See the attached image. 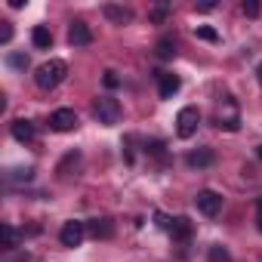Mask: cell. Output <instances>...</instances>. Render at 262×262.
<instances>
[{
    "instance_id": "cell-1",
    "label": "cell",
    "mask_w": 262,
    "mask_h": 262,
    "mask_svg": "<svg viewBox=\"0 0 262 262\" xmlns=\"http://www.w3.org/2000/svg\"><path fill=\"white\" fill-rule=\"evenodd\" d=\"M65 77H68V65H65L62 59H50V62H43V65L37 68L34 83H37L40 90H56Z\"/></svg>"
},
{
    "instance_id": "cell-2",
    "label": "cell",
    "mask_w": 262,
    "mask_h": 262,
    "mask_svg": "<svg viewBox=\"0 0 262 262\" xmlns=\"http://www.w3.org/2000/svg\"><path fill=\"white\" fill-rule=\"evenodd\" d=\"M216 126L219 129H228V133H237L241 129V111H237V102L231 96H225L216 108Z\"/></svg>"
},
{
    "instance_id": "cell-3",
    "label": "cell",
    "mask_w": 262,
    "mask_h": 262,
    "mask_svg": "<svg viewBox=\"0 0 262 262\" xmlns=\"http://www.w3.org/2000/svg\"><path fill=\"white\" fill-rule=\"evenodd\" d=\"M93 114H96V120H99L102 126H114V123H120V117H123V108H120V102H117V99H111V96H102V99H96V105H93Z\"/></svg>"
},
{
    "instance_id": "cell-4",
    "label": "cell",
    "mask_w": 262,
    "mask_h": 262,
    "mask_svg": "<svg viewBox=\"0 0 262 262\" xmlns=\"http://www.w3.org/2000/svg\"><path fill=\"white\" fill-rule=\"evenodd\" d=\"M198 126H201V111L194 105H185L176 114V133H179V139H191L198 133Z\"/></svg>"
},
{
    "instance_id": "cell-5",
    "label": "cell",
    "mask_w": 262,
    "mask_h": 262,
    "mask_svg": "<svg viewBox=\"0 0 262 262\" xmlns=\"http://www.w3.org/2000/svg\"><path fill=\"white\" fill-rule=\"evenodd\" d=\"M83 237H86V222H77V219L65 222V225H62V231H59L62 247H80V241H83Z\"/></svg>"
},
{
    "instance_id": "cell-6",
    "label": "cell",
    "mask_w": 262,
    "mask_h": 262,
    "mask_svg": "<svg viewBox=\"0 0 262 262\" xmlns=\"http://www.w3.org/2000/svg\"><path fill=\"white\" fill-rule=\"evenodd\" d=\"M194 204H198V210H201L204 216H219V210H222V194H216V191L204 188V191H198Z\"/></svg>"
},
{
    "instance_id": "cell-7",
    "label": "cell",
    "mask_w": 262,
    "mask_h": 262,
    "mask_svg": "<svg viewBox=\"0 0 262 262\" xmlns=\"http://www.w3.org/2000/svg\"><path fill=\"white\" fill-rule=\"evenodd\" d=\"M50 126L56 129V133H71V129H77V114L71 108H59V111H53Z\"/></svg>"
},
{
    "instance_id": "cell-8",
    "label": "cell",
    "mask_w": 262,
    "mask_h": 262,
    "mask_svg": "<svg viewBox=\"0 0 262 262\" xmlns=\"http://www.w3.org/2000/svg\"><path fill=\"white\" fill-rule=\"evenodd\" d=\"M68 43L71 47H90L93 43V28L86 22H71L68 28Z\"/></svg>"
},
{
    "instance_id": "cell-9",
    "label": "cell",
    "mask_w": 262,
    "mask_h": 262,
    "mask_svg": "<svg viewBox=\"0 0 262 262\" xmlns=\"http://www.w3.org/2000/svg\"><path fill=\"white\" fill-rule=\"evenodd\" d=\"M185 164H188L191 170H207V167L216 164V155H213V148H194V151L185 158Z\"/></svg>"
},
{
    "instance_id": "cell-10",
    "label": "cell",
    "mask_w": 262,
    "mask_h": 262,
    "mask_svg": "<svg viewBox=\"0 0 262 262\" xmlns=\"http://www.w3.org/2000/svg\"><path fill=\"white\" fill-rule=\"evenodd\" d=\"M179 90H182L179 74H158V93H161V99H173Z\"/></svg>"
},
{
    "instance_id": "cell-11",
    "label": "cell",
    "mask_w": 262,
    "mask_h": 262,
    "mask_svg": "<svg viewBox=\"0 0 262 262\" xmlns=\"http://www.w3.org/2000/svg\"><path fill=\"white\" fill-rule=\"evenodd\" d=\"M105 19H111L114 25H129L133 22V10H126V7H114V4H105L102 7Z\"/></svg>"
},
{
    "instance_id": "cell-12",
    "label": "cell",
    "mask_w": 262,
    "mask_h": 262,
    "mask_svg": "<svg viewBox=\"0 0 262 262\" xmlns=\"http://www.w3.org/2000/svg\"><path fill=\"white\" fill-rule=\"evenodd\" d=\"M13 139H16V142H31V139H34V123L25 120V117L13 120Z\"/></svg>"
},
{
    "instance_id": "cell-13",
    "label": "cell",
    "mask_w": 262,
    "mask_h": 262,
    "mask_svg": "<svg viewBox=\"0 0 262 262\" xmlns=\"http://www.w3.org/2000/svg\"><path fill=\"white\" fill-rule=\"evenodd\" d=\"M170 231H173V241H179V244H188V237H191V222H188L185 216H176Z\"/></svg>"
},
{
    "instance_id": "cell-14",
    "label": "cell",
    "mask_w": 262,
    "mask_h": 262,
    "mask_svg": "<svg viewBox=\"0 0 262 262\" xmlns=\"http://www.w3.org/2000/svg\"><path fill=\"white\" fill-rule=\"evenodd\" d=\"M31 40H34L37 50H50V47H53V31H50L47 25H37V28L31 31Z\"/></svg>"
},
{
    "instance_id": "cell-15",
    "label": "cell",
    "mask_w": 262,
    "mask_h": 262,
    "mask_svg": "<svg viewBox=\"0 0 262 262\" xmlns=\"http://www.w3.org/2000/svg\"><path fill=\"white\" fill-rule=\"evenodd\" d=\"M86 234H93V237H111V222L108 219H90L86 222Z\"/></svg>"
},
{
    "instance_id": "cell-16",
    "label": "cell",
    "mask_w": 262,
    "mask_h": 262,
    "mask_svg": "<svg viewBox=\"0 0 262 262\" xmlns=\"http://www.w3.org/2000/svg\"><path fill=\"white\" fill-rule=\"evenodd\" d=\"M0 237H4L7 247H16V244L22 241V231H19L16 225H0Z\"/></svg>"
},
{
    "instance_id": "cell-17",
    "label": "cell",
    "mask_w": 262,
    "mask_h": 262,
    "mask_svg": "<svg viewBox=\"0 0 262 262\" xmlns=\"http://www.w3.org/2000/svg\"><path fill=\"white\" fill-rule=\"evenodd\" d=\"M158 56L161 59H173L176 56V40L173 37H161L158 40Z\"/></svg>"
},
{
    "instance_id": "cell-18",
    "label": "cell",
    "mask_w": 262,
    "mask_h": 262,
    "mask_svg": "<svg viewBox=\"0 0 262 262\" xmlns=\"http://www.w3.org/2000/svg\"><path fill=\"white\" fill-rule=\"evenodd\" d=\"M77 164H80V151H68V155L62 158V164H59V173H62V176H68V170H71V167H77Z\"/></svg>"
},
{
    "instance_id": "cell-19",
    "label": "cell",
    "mask_w": 262,
    "mask_h": 262,
    "mask_svg": "<svg viewBox=\"0 0 262 262\" xmlns=\"http://www.w3.org/2000/svg\"><path fill=\"white\" fill-rule=\"evenodd\" d=\"M194 34H198L201 40H207V43H219V34H216V28H210V25H198V28H194Z\"/></svg>"
},
{
    "instance_id": "cell-20",
    "label": "cell",
    "mask_w": 262,
    "mask_h": 262,
    "mask_svg": "<svg viewBox=\"0 0 262 262\" xmlns=\"http://www.w3.org/2000/svg\"><path fill=\"white\" fill-rule=\"evenodd\" d=\"M167 13H170V7H167V4H158V7L148 13V19H151L155 25H164V22H167Z\"/></svg>"
},
{
    "instance_id": "cell-21",
    "label": "cell",
    "mask_w": 262,
    "mask_h": 262,
    "mask_svg": "<svg viewBox=\"0 0 262 262\" xmlns=\"http://www.w3.org/2000/svg\"><path fill=\"white\" fill-rule=\"evenodd\" d=\"M7 62H10V68H16V71H25V68H28V56H22V53H10Z\"/></svg>"
},
{
    "instance_id": "cell-22",
    "label": "cell",
    "mask_w": 262,
    "mask_h": 262,
    "mask_svg": "<svg viewBox=\"0 0 262 262\" xmlns=\"http://www.w3.org/2000/svg\"><path fill=\"white\" fill-rule=\"evenodd\" d=\"M210 262H228V250L222 244H213L210 247Z\"/></svg>"
},
{
    "instance_id": "cell-23",
    "label": "cell",
    "mask_w": 262,
    "mask_h": 262,
    "mask_svg": "<svg viewBox=\"0 0 262 262\" xmlns=\"http://www.w3.org/2000/svg\"><path fill=\"white\" fill-rule=\"evenodd\" d=\"M241 13H244V16H250V19H256V16L262 13V7L256 4V0H247V4L241 7Z\"/></svg>"
},
{
    "instance_id": "cell-24",
    "label": "cell",
    "mask_w": 262,
    "mask_h": 262,
    "mask_svg": "<svg viewBox=\"0 0 262 262\" xmlns=\"http://www.w3.org/2000/svg\"><path fill=\"white\" fill-rule=\"evenodd\" d=\"M10 40H13V25L0 22V43H10Z\"/></svg>"
},
{
    "instance_id": "cell-25",
    "label": "cell",
    "mask_w": 262,
    "mask_h": 262,
    "mask_svg": "<svg viewBox=\"0 0 262 262\" xmlns=\"http://www.w3.org/2000/svg\"><path fill=\"white\" fill-rule=\"evenodd\" d=\"M102 80H105V86H108V90H114V86L120 83V77H117V71H105V77H102Z\"/></svg>"
},
{
    "instance_id": "cell-26",
    "label": "cell",
    "mask_w": 262,
    "mask_h": 262,
    "mask_svg": "<svg viewBox=\"0 0 262 262\" xmlns=\"http://www.w3.org/2000/svg\"><path fill=\"white\" fill-rule=\"evenodd\" d=\"M155 219H158V225H161V228H167V231L173 228V219H170V216H164V213H155Z\"/></svg>"
},
{
    "instance_id": "cell-27",
    "label": "cell",
    "mask_w": 262,
    "mask_h": 262,
    "mask_svg": "<svg viewBox=\"0 0 262 262\" xmlns=\"http://www.w3.org/2000/svg\"><path fill=\"white\" fill-rule=\"evenodd\" d=\"M148 151L161 158V155H164V142H158V139H155V142H148Z\"/></svg>"
},
{
    "instance_id": "cell-28",
    "label": "cell",
    "mask_w": 262,
    "mask_h": 262,
    "mask_svg": "<svg viewBox=\"0 0 262 262\" xmlns=\"http://www.w3.org/2000/svg\"><path fill=\"white\" fill-rule=\"evenodd\" d=\"M210 10H216L213 0H204V4H198V13H210Z\"/></svg>"
},
{
    "instance_id": "cell-29",
    "label": "cell",
    "mask_w": 262,
    "mask_h": 262,
    "mask_svg": "<svg viewBox=\"0 0 262 262\" xmlns=\"http://www.w3.org/2000/svg\"><path fill=\"white\" fill-rule=\"evenodd\" d=\"M256 225H259V231H262V198L256 201Z\"/></svg>"
},
{
    "instance_id": "cell-30",
    "label": "cell",
    "mask_w": 262,
    "mask_h": 262,
    "mask_svg": "<svg viewBox=\"0 0 262 262\" xmlns=\"http://www.w3.org/2000/svg\"><path fill=\"white\" fill-rule=\"evenodd\" d=\"M256 80H259V86H262V62L256 65Z\"/></svg>"
}]
</instances>
